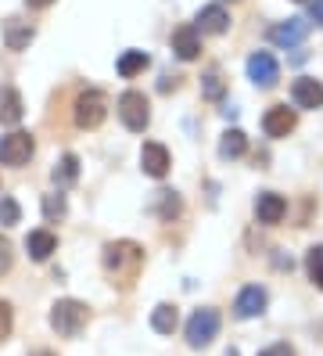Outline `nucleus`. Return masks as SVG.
Masks as SVG:
<instances>
[{"label": "nucleus", "mask_w": 323, "mask_h": 356, "mask_svg": "<svg viewBox=\"0 0 323 356\" xmlns=\"http://www.w3.org/2000/svg\"><path fill=\"white\" fill-rule=\"evenodd\" d=\"M104 270L122 288H129L137 281V274L144 270V248L137 241H108L104 245Z\"/></svg>", "instance_id": "1"}, {"label": "nucleus", "mask_w": 323, "mask_h": 356, "mask_svg": "<svg viewBox=\"0 0 323 356\" xmlns=\"http://www.w3.org/2000/svg\"><path fill=\"white\" fill-rule=\"evenodd\" d=\"M90 321V306L79 299H58L51 306V327L61 334V339H76V334L86 327Z\"/></svg>", "instance_id": "2"}, {"label": "nucleus", "mask_w": 323, "mask_h": 356, "mask_svg": "<svg viewBox=\"0 0 323 356\" xmlns=\"http://www.w3.org/2000/svg\"><path fill=\"white\" fill-rule=\"evenodd\" d=\"M76 127H83V130H97L101 122L108 119V97L101 94V90H83L79 97H76Z\"/></svg>", "instance_id": "3"}, {"label": "nucleus", "mask_w": 323, "mask_h": 356, "mask_svg": "<svg viewBox=\"0 0 323 356\" xmlns=\"http://www.w3.org/2000/svg\"><path fill=\"white\" fill-rule=\"evenodd\" d=\"M119 119H122V127L126 130H133V134H144L147 130V122H151V104L140 90H126L119 97Z\"/></svg>", "instance_id": "4"}, {"label": "nucleus", "mask_w": 323, "mask_h": 356, "mask_svg": "<svg viewBox=\"0 0 323 356\" xmlns=\"http://www.w3.org/2000/svg\"><path fill=\"white\" fill-rule=\"evenodd\" d=\"M215 334H220V313H215L212 306L194 309L190 321H187V342H190L194 349H205Z\"/></svg>", "instance_id": "5"}, {"label": "nucleus", "mask_w": 323, "mask_h": 356, "mask_svg": "<svg viewBox=\"0 0 323 356\" xmlns=\"http://www.w3.org/2000/svg\"><path fill=\"white\" fill-rule=\"evenodd\" d=\"M36 152V144L26 130H11L8 137H0V162L4 165H26Z\"/></svg>", "instance_id": "6"}, {"label": "nucleus", "mask_w": 323, "mask_h": 356, "mask_svg": "<svg viewBox=\"0 0 323 356\" xmlns=\"http://www.w3.org/2000/svg\"><path fill=\"white\" fill-rule=\"evenodd\" d=\"M248 79L255 83V87H263V90L276 87V79H280L276 58H273L270 51H255V54L248 58Z\"/></svg>", "instance_id": "7"}, {"label": "nucleus", "mask_w": 323, "mask_h": 356, "mask_svg": "<svg viewBox=\"0 0 323 356\" xmlns=\"http://www.w3.org/2000/svg\"><path fill=\"white\" fill-rule=\"evenodd\" d=\"M266 302H270L266 288H258V284H248V288H241V291H237V299H233V313H237V317H241V321L263 317V313H266Z\"/></svg>", "instance_id": "8"}, {"label": "nucleus", "mask_w": 323, "mask_h": 356, "mask_svg": "<svg viewBox=\"0 0 323 356\" xmlns=\"http://www.w3.org/2000/svg\"><path fill=\"white\" fill-rule=\"evenodd\" d=\"M169 165H172V159H169V148H165V144L147 140L144 148H140V170H144L147 177L162 180V177L169 173Z\"/></svg>", "instance_id": "9"}, {"label": "nucleus", "mask_w": 323, "mask_h": 356, "mask_svg": "<svg viewBox=\"0 0 323 356\" xmlns=\"http://www.w3.org/2000/svg\"><path fill=\"white\" fill-rule=\"evenodd\" d=\"M291 101L298 108H323V83L313 76H298L291 83Z\"/></svg>", "instance_id": "10"}, {"label": "nucleus", "mask_w": 323, "mask_h": 356, "mask_svg": "<svg viewBox=\"0 0 323 356\" xmlns=\"http://www.w3.org/2000/svg\"><path fill=\"white\" fill-rule=\"evenodd\" d=\"M255 216H258V223H266V227H273V223H280L288 216V202H284V195H276V191H263L255 198Z\"/></svg>", "instance_id": "11"}, {"label": "nucleus", "mask_w": 323, "mask_h": 356, "mask_svg": "<svg viewBox=\"0 0 323 356\" xmlns=\"http://www.w3.org/2000/svg\"><path fill=\"white\" fill-rule=\"evenodd\" d=\"M306 33H309L306 18H288V22H276L270 29V40H273L276 47H298L301 40H306Z\"/></svg>", "instance_id": "12"}, {"label": "nucleus", "mask_w": 323, "mask_h": 356, "mask_svg": "<svg viewBox=\"0 0 323 356\" xmlns=\"http://www.w3.org/2000/svg\"><path fill=\"white\" fill-rule=\"evenodd\" d=\"M33 36H36V29L26 22V18H4V47L8 51H26L29 44H33Z\"/></svg>", "instance_id": "13"}, {"label": "nucleus", "mask_w": 323, "mask_h": 356, "mask_svg": "<svg viewBox=\"0 0 323 356\" xmlns=\"http://www.w3.org/2000/svg\"><path fill=\"white\" fill-rule=\"evenodd\" d=\"M295 112L288 108V104H273V108L263 115V130H266V137H288L291 130H295Z\"/></svg>", "instance_id": "14"}, {"label": "nucleus", "mask_w": 323, "mask_h": 356, "mask_svg": "<svg viewBox=\"0 0 323 356\" xmlns=\"http://www.w3.org/2000/svg\"><path fill=\"white\" fill-rule=\"evenodd\" d=\"M172 51H176L183 61H194L201 54V33L198 26H180L176 33H172Z\"/></svg>", "instance_id": "15"}, {"label": "nucleus", "mask_w": 323, "mask_h": 356, "mask_svg": "<svg viewBox=\"0 0 323 356\" xmlns=\"http://www.w3.org/2000/svg\"><path fill=\"white\" fill-rule=\"evenodd\" d=\"M26 252H29V259H36V263H47V259L58 252V238L51 234V230H29Z\"/></svg>", "instance_id": "16"}, {"label": "nucleus", "mask_w": 323, "mask_h": 356, "mask_svg": "<svg viewBox=\"0 0 323 356\" xmlns=\"http://www.w3.org/2000/svg\"><path fill=\"white\" fill-rule=\"evenodd\" d=\"M230 29V15L223 4H208L198 11V33H212V36H220Z\"/></svg>", "instance_id": "17"}, {"label": "nucleus", "mask_w": 323, "mask_h": 356, "mask_svg": "<svg viewBox=\"0 0 323 356\" xmlns=\"http://www.w3.org/2000/svg\"><path fill=\"white\" fill-rule=\"evenodd\" d=\"M22 115H26L22 94L15 87H0V122H4V127H15V122H22Z\"/></svg>", "instance_id": "18"}, {"label": "nucleus", "mask_w": 323, "mask_h": 356, "mask_svg": "<svg viewBox=\"0 0 323 356\" xmlns=\"http://www.w3.org/2000/svg\"><path fill=\"white\" fill-rule=\"evenodd\" d=\"M180 324V313L176 306H169V302H158L155 309H151V327H155L158 334H172Z\"/></svg>", "instance_id": "19"}, {"label": "nucleus", "mask_w": 323, "mask_h": 356, "mask_svg": "<svg viewBox=\"0 0 323 356\" xmlns=\"http://www.w3.org/2000/svg\"><path fill=\"white\" fill-rule=\"evenodd\" d=\"M54 187H58V191H65V187H72L76 184V177H79V159L69 152V155H61V162L54 165Z\"/></svg>", "instance_id": "20"}, {"label": "nucleus", "mask_w": 323, "mask_h": 356, "mask_svg": "<svg viewBox=\"0 0 323 356\" xmlns=\"http://www.w3.org/2000/svg\"><path fill=\"white\" fill-rule=\"evenodd\" d=\"M248 152V137H245V130H226L223 134V140H220V155L223 159H241Z\"/></svg>", "instance_id": "21"}, {"label": "nucleus", "mask_w": 323, "mask_h": 356, "mask_svg": "<svg viewBox=\"0 0 323 356\" xmlns=\"http://www.w3.org/2000/svg\"><path fill=\"white\" fill-rule=\"evenodd\" d=\"M147 65H151V58H147L144 51H126V54L115 61L119 76H126V79H129V76H137V72H144Z\"/></svg>", "instance_id": "22"}, {"label": "nucleus", "mask_w": 323, "mask_h": 356, "mask_svg": "<svg viewBox=\"0 0 323 356\" xmlns=\"http://www.w3.org/2000/svg\"><path fill=\"white\" fill-rule=\"evenodd\" d=\"M226 94V79L215 72V69H208L205 76H201V97H208V101H220Z\"/></svg>", "instance_id": "23"}, {"label": "nucleus", "mask_w": 323, "mask_h": 356, "mask_svg": "<svg viewBox=\"0 0 323 356\" xmlns=\"http://www.w3.org/2000/svg\"><path fill=\"white\" fill-rule=\"evenodd\" d=\"M306 270H309V281L323 291V245H313L306 252Z\"/></svg>", "instance_id": "24"}, {"label": "nucleus", "mask_w": 323, "mask_h": 356, "mask_svg": "<svg viewBox=\"0 0 323 356\" xmlns=\"http://www.w3.org/2000/svg\"><path fill=\"white\" fill-rule=\"evenodd\" d=\"M65 213H69V202H65V195H61V191L43 195V216H47L51 223H54V220H65Z\"/></svg>", "instance_id": "25"}, {"label": "nucleus", "mask_w": 323, "mask_h": 356, "mask_svg": "<svg viewBox=\"0 0 323 356\" xmlns=\"http://www.w3.org/2000/svg\"><path fill=\"white\" fill-rule=\"evenodd\" d=\"M180 195L176 191H158V216L162 220H172V216H180Z\"/></svg>", "instance_id": "26"}, {"label": "nucleus", "mask_w": 323, "mask_h": 356, "mask_svg": "<svg viewBox=\"0 0 323 356\" xmlns=\"http://www.w3.org/2000/svg\"><path fill=\"white\" fill-rule=\"evenodd\" d=\"M22 220V209L15 198H0V227H15Z\"/></svg>", "instance_id": "27"}, {"label": "nucleus", "mask_w": 323, "mask_h": 356, "mask_svg": "<svg viewBox=\"0 0 323 356\" xmlns=\"http://www.w3.org/2000/svg\"><path fill=\"white\" fill-rule=\"evenodd\" d=\"M11 327H15V313H11V306L4 299H0V342L11 334Z\"/></svg>", "instance_id": "28"}, {"label": "nucleus", "mask_w": 323, "mask_h": 356, "mask_svg": "<svg viewBox=\"0 0 323 356\" xmlns=\"http://www.w3.org/2000/svg\"><path fill=\"white\" fill-rule=\"evenodd\" d=\"M11 263H15V248H11V241L4 234H0V274H8Z\"/></svg>", "instance_id": "29"}, {"label": "nucleus", "mask_w": 323, "mask_h": 356, "mask_svg": "<svg viewBox=\"0 0 323 356\" xmlns=\"http://www.w3.org/2000/svg\"><path fill=\"white\" fill-rule=\"evenodd\" d=\"M258 356H295V349H291L288 342H273L270 349H263V353H258Z\"/></svg>", "instance_id": "30"}, {"label": "nucleus", "mask_w": 323, "mask_h": 356, "mask_svg": "<svg viewBox=\"0 0 323 356\" xmlns=\"http://www.w3.org/2000/svg\"><path fill=\"white\" fill-rule=\"evenodd\" d=\"M309 18L316 26H323V0H313V4H309Z\"/></svg>", "instance_id": "31"}, {"label": "nucleus", "mask_w": 323, "mask_h": 356, "mask_svg": "<svg viewBox=\"0 0 323 356\" xmlns=\"http://www.w3.org/2000/svg\"><path fill=\"white\" fill-rule=\"evenodd\" d=\"M26 4H29V8H36V11H43V8H51L54 0H26Z\"/></svg>", "instance_id": "32"}, {"label": "nucleus", "mask_w": 323, "mask_h": 356, "mask_svg": "<svg viewBox=\"0 0 323 356\" xmlns=\"http://www.w3.org/2000/svg\"><path fill=\"white\" fill-rule=\"evenodd\" d=\"M226 356H237V349H226Z\"/></svg>", "instance_id": "33"}, {"label": "nucleus", "mask_w": 323, "mask_h": 356, "mask_svg": "<svg viewBox=\"0 0 323 356\" xmlns=\"http://www.w3.org/2000/svg\"><path fill=\"white\" fill-rule=\"evenodd\" d=\"M36 356H54V353H36Z\"/></svg>", "instance_id": "34"}]
</instances>
